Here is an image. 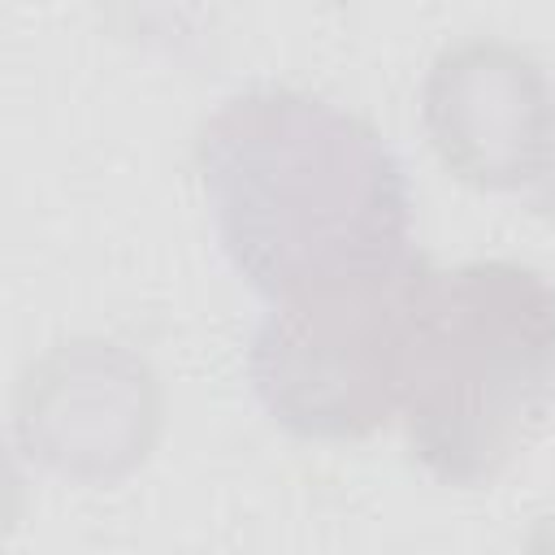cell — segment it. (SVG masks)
Segmentation results:
<instances>
[{"label": "cell", "instance_id": "277c9868", "mask_svg": "<svg viewBox=\"0 0 555 555\" xmlns=\"http://www.w3.org/2000/svg\"><path fill=\"white\" fill-rule=\"evenodd\" d=\"M425 126L460 178L477 186L538 182L555 139V91L520 48L468 39L429 69Z\"/></svg>", "mask_w": 555, "mask_h": 555}, {"label": "cell", "instance_id": "7a4b0ae2", "mask_svg": "<svg viewBox=\"0 0 555 555\" xmlns=\"http://www.w3.org/2000/svg\"><path fill=\"white\" fill-rule=\"evenodd\" d=\"M555 395V286L512 260L425 273L403 421L416 460L455 486L499 477Z\"/></svg>", "mask_w": 555, "mask_h": 555}, {"label": "cell", "instance_id": "6da1fadb", "mask_svg": "<svg viewBox=\"0 0 555 555\" xmlns=\"http://www.w3.org/2000/svg\"><path fill=\"white\" fill-rule=\"evenodd\" d=\"M199 173L225 256L278 304L408 260L412 195L399 156L321 95H230L199 130Z\"/></svg>", "mask_w": 555, "mask_h": 555}, {"label": "cell", "instance_id": "8992f818", "mask_svg": "<svg viewBox=\"0 0 555 555\" xmlns=\"http://www.w3.org/2000/svg\"><path fill=\"white\" fill-rule=\"evenodd\" d=\"M533 186H538V204H542L546 212H555V139H551V156H546V169H542V178H538Z\"/></svg>", "mask_w": 555, "mask_h": 555}, {"label": "cell", "instance_id": "5b68a950", "mask_svg": "<svg viewBox=\"0 0 555 555\" xmlns=\"http://www.w3.org/2000/svg\"><path fill=\"white\" fill-rule=\"evenodd\" d=\"M529 555H555V512L533 525V533H529Z\"/></svg>", "mask_w": 555, "mask_h": 555}, {"label": "cell", "instance_id": "3957f363", "mask_svg": "<svg viewBox=\"0 0 555 555\" xmlns=\"http://www.w3.org/2000/svg\"><path fill=\"white\" fill-rule=\"evenodd\" d=\"M425 260L278 304L251 343V382L304 438H364L403 408Z\"/></svg>", "mask_w": 555, "mask_h": 555}]
</instances>
